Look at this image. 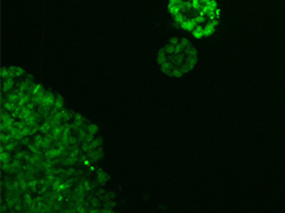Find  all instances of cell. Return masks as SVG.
<instances>
[{
    "instance_id": "3957f363",
    "label": "cell",
    "mask_w": 285,
    "mask_h": 213,
    "mask_svg": "<svg viewBox=\"0 0 285 213\" xmlns=\"http://www.w3.org/2000/svg\"><path fill=\"white\" fill-rule=\"evenodd\" d=\"M199 63L196 45L185 37H173L162 43L155 54V66L162 76L181 79L191 75Z\"/></svg>"
},
{
    "instance_id": "6da1fadb",
    "label": "cell",
    "mask_w": 285,
    "mask_h": 213,
    "mask_svg": "<svg viewBox=\"0 0 285 213\" xmlns=\"http://www.w3.org/2000/svg\"><path fill=\"white\" fill-rule=\"evenodd\" d=\"M100 128L28 69H1L2 208L10 212L116 210Z\"/></svg>"
},
{
    "instance_id": "7a4b0ae2",
    "label": "cell",
    "mask_w": 285,
    "mask_h": 213,
    "mask_svg": "<svg viewBox=\"0 0 285 213\" xmlns=\"http://www.w3.org/2000/svg\"><path fill=\"white\" fill-rule=\"evenodd\" d=\"M167 11L176 27L194 40L208 39L220 26L217 0H167Z\"/></svg>"
}]
</instances>
